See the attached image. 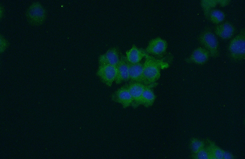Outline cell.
<instances>
[{"mask_svg": "<svg viewBox=\"0 0 245 159\" xmlns=\"http://www.w3.org/2000/svg\"><path fill=\"white\" fill-rule=\"evenodd\" d=\"M145 57L143 76L146 84L148 85L156 82L160 77L161 69L168 68L169 65L163 59H158L147 53Z\"/></svg>", "mask_w": 245, "mask_h": 159, "instance_id": "6da1fadb", "label": "cell"}, {"mask_svg": "<svg viewBox=\"0 0 245 159\" xmlns=\"http://www.w3.org/2000/svg\"><path fill=\"white\" fill-rule=\"evenodd\" d=\"M228 57L232 61L237 62L245 57V29L243 28L229 42L227 48Z\"/></svg>", "mask_w": 245, "mask_h": 159, "instance_id": "7a4b0ae2", "label": "cell"}, {"mask_svg": "<svg viewBox=\"0 0 245 159\" xmlns=\"http://www.w3.org/2000/svg\"><path fill=\"white\" fill-rule=\"evenodd\" d=\"M197 40L209 52L210 57L216 58L219 56V43L217 36L209 26L205 27L197 37Z\"/></svg>", "mask_w": 245, "mask_h": 159, "instance_id": "3957f363", "label": "cell"}, {"mask_svg": "<svg viewBox=\"0 0 245 159\" xmlns=\"http://www.w3.org/2000/svg\"><path fill=\"white\" fill-rule=\"evenodd\" d=\"M28 23L34 26L42 24L47 16L46 9L39 2L32 3L28 8L25 14Z\"/></svg>", "mask_w": 245, "mask_h": 159, "instance_id": "277c9868", "label": "cell"}, {"mask_svg": "<svg viewBox=\"0 0 245 159\" xmlns=\"http://www.w3.org/2000/svg\"><path fill=\"white\" fill-rule=\"evenodd\" d=\"M167 46L165 40L157 37L149 41L145 50L149 54L160 59L166 53Z\"/></svg>", "mask_w": 245, "mask_h": 159, "instance_id": "5b68a950", "label": "cell"}, {"mask_svg": "<svg viewBox=\"0 0 245 159\" xmlns=\"http://www.w3.org/2000/svg\"><path fill=\"white\" fill-rule=\"evenodd\" d=\"M117 67L110 65H101L97 75L101 81L108 87H111L116 78Z\"/></svg>", "mask_w": 245, "mask_h": 159, "instance_id": "8992f818", "label": "cell"}, {"mask_svg": "<svg viewBox=\"0 0 245 159\" xmlns=\"http://www.w3.org/2000/svg\"><path fill=\"white\" fill-rule=\"evenodd\" d=\"M112 100L121 104L124 108L132 105L133 100L127 84L121 87L111 95Z\"/></svg>", "mask_w": 245, "mask_h": 159, "instance_id": "52a82bcc", "label": "cell"}, {"mask_svg": "<svg viewBox=\"0 0 245 159\" xmlns=\"http://www.w3.org/2000/svg\"><path fill=\"white\" fill-rule=\"evenodd\" d=\"M210 57L209 53L206 49L199 46L194 49L190 56L186 58L184 60L187 63L202 65L208 61Z\"/></svg>", "mask_w": 245, "mask_h": 159, "instance_id": "ba28073f", "label": "cell"}, {"mask_svg": "<svg viewBox=\"0 0 245 159\" xmlns=\"http://www.w3.org/2000/svg\"><path fill=\"white\" fill-rule=\"evenodd\" d=\"M132 97V106L135 108L141 105V99L143 92L147 85L136 82L130 81L127 84Z\"/></svg>", "mask_w": 245, "mask_h": 159, "instance_id": "9c48e42d", "label": "cell"}, {"mask_svg": "<svg viewBox=\"0 0 245 159\" xmlns=\"http://www.w3.org/2000/svg\"><path fill=\"white\" fill-rule=\"evenodd\" d=\"M236 28L230 22L226 21L217 25L215 27L214 33L217 36L224 40L231 39L235 34Z\"/></svg>", "mask_w": 245, "mask_h": 159, "instance_id": "30bf717a", "label": "cell"}, {"mask_svg": "<svg viewBox=\"0 0 245 159\" xmlns=\"http://www.w3.org/2000/svg\"><path fill=\"white\" fill-rule=\"evenodd\" d=\"M127 62L130 81L140 83L146 85L143 76V63L140 62L132 63L127 60Z\"/></svg>", "mask_w": 245, "mask_h": 159, "instance_id": "8fae6325", "label": "cell"}, {"mask_svg": "<svg viewBox=\"0 0 245 159\" xmlns=\"http://www.w3.org/2000/svg\"><path fill=\"white\" fill-rule=\"evenodd\" d=\"M117 72L115 81L117 84L129 80L128 67L126 57L122 56L117 66Z\"/></svg>", "mask_w": 245, "mask_h": 159, "instance_id": "7c38bea8", "label": "cell"}, {"mask_svg": "<svg viewBox=\"0 0 245 159\" xmlns=\"http://www.w3.org/2000/svg\"><path fill=\"white\" fill-rule=\"evenodd\" d=\"M157 84L158 83L155 82L147 85L142 94L141 99V105L146 108L152 106L156 98L153 88L156 87Z\"/></svg>", "mask_w": 245, "mask_h": 159, "instance_id": "4fadbf2b", "label": "cell"}, {"mask_svg": "<svg viewBox=\"0 0 245 159\" xmlns=\"http://www.w3.org/2000/svg\"><path fill=\"white\" fill-rule=\"evenodd\" d=\"M146 53L145 50L139 49L133 45L131 48L126 52V57L130 63H137L140 62L145 57Z\"/></svg>", "mask_w": 245, "mask_h": 159, "instance_id": "5bb4252c", "label": "cell"}, {"mask_svg": "<svg viewBox=\"0 0 245 159\" xmlns=\"http://www.w3.org/2000/svg\"><path fill=\"white\" fill-rule=\"evenodd\" d=\"M120 61L118 53L116 49L108 50L99 59L101 65H110L117 67Z\"/></svg>", "mask_w": 245, "mask_h": 159, "instance_id": "9a60e30c", "label": "cell"}, {"mask_svg": "<svg viewBox=\"0 0 245 159\" xmlns=\"http://www.w3.org/2000/svg\"><path fill=\"white\" fill-rule=\"evenodd\" d=\"M225 17L224 13L222 10L217 9H213L209 13V20L213 24L217 25L224 20Z\"/></svg>", "mask_w": 245, "mask_h": 159, "instance_id": "2e32d148", "label": "cell"}, {"mask_svg": "<svg viewBox=\"0 0 245 159\" xmlns=\"http://www.w3.org/2000/svg\"><path fill=\"white\" fill-rule=\"evenodd\" d=\"M218 4L217 0H202L201 6L203 11L205 18L209 20V16L210 11L216 7Z\"/></svg>", "mask_w": 245, "mask_h": 159, "instance_id": "e0dca14e", "label": "cell"}, {"mask_svg": "<svg viewBox=\"0 0 245 159\" xmlns=\"http://www.w3.org/2000/svg\"><path fill=\"white\" fill-rule=\"evenodd\" d=\"M208 149L210 154L211 159H223L224 151L221 148L213 144Z\"/></svg>", "mask_w": 245, "mask_h": 159, "instance_id": "ac0fdd59", "label": "cell"}, {"mask_svg": "<svg viewBox=\"0 0 245 159\" xmlns=\"http://www.w3.org/2000/svg\"><path fill=\"white\" fill-rule=\"evenodd\" d=\"M204 146V143L202 141L196 139H193L191 141L190 148L194 153L203 148Z\"/></svg>", "mask_w": 245, "mask_h": 159, "instance_id": "d6986e66", "label": "cell"}, {"mask_svg": "<svg viewBox=\"0 0 245 159\" xmlns=\"http://www.w3.org/2000/svg\"><path fill=\"white\" fill-rule=\"evenodd\" d=\"M194 157L197 159H211L210 154L208 149L204 147L194 153Z\"/></svg>", "mask_w": 245, "mask_h": 159, "instance_id": "ffe728a7", "label": "cell"}, {"mask_svg": "<svg viewBox=\"0 0 245 159\" xmlns=\"http://www.w3.org/2000/svg\"><path fill=\"white\" fill-rule=\"evenodd\" d=\"M1 52H3L9 46V43L2 35H0Z\"/></svg>", "mask_w": 245, "mask_h": 159, "instance_id": "44dd1931", "label": "cell"}, {"mask_svg": "<svg viewBox=\"0 0 245 159\" xmlns=\"http://www.w3.org/2000/svg\"><path fill=\"white\" fill-rule=\"evenodd\" d=\"M230 0H217L218 4L222 7H225L228 5L231 2Z\"/></svg>", "mask_w": 245, "mask_h": 159, "instance_id": "7402d4cb", "label": "cell"}, {"mask_svg": "<svg viewBox=\"0 0 245 159\" xmlns=\"http://www.w3.org/2000/svg\"><path fill=\"white\" fill-rule=\"evenodd\" d=\"M223 158L224 159H231L234 158L233 156L227 151H223Z\"/></svg>", "mask_w": 245, "mask_h": 159, "instance_id": "603a6c76", "label": "cell"}, {"mask_svg": "<svg viewBox=\"0 0 245 159\" xmlns=\"http://www.w3.org/2000/svg\"><path fill=\"white\" fill-rule=\"evenodd\" d=\"M4 9L3 6L0 5V19L3 18L4 14Z\"/></svg>", "mask_w": 245, "mask_h": 159, "instance_id": "cb8c5ba5", "label": "cell"}]
</instances>
